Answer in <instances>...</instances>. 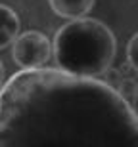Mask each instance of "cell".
Returning <instances> with one entry per match:
<instances>
[{
    "instance_id": "cell-4",
    "label": "cell",
    "mask_w": 138,
    "mask_h": 147,
    "mask_svg": "<svg viewBox=\"0 0 138 147\" xmlns=\"http://www.w3.org/2000/svg\"><path fill=\"white\" fill-rule=\"evenodd\" d=\"M54 13L65 19H79L86 17L94 8V0H48Z\"/></svg>"
},
{
    "instance_id": "cell-6",
    "label": "cell",
    "mask_w": 138,
    "mask_h": 147,
    "mask_svg": "<svg viewBox=\"0 0 138 147\" xmlns=\"http://www.w3.org/2000/svg\"><path fill=\"white\" fill-rule=\"evenodd\" d=\"M127 59L131 67L138 71V33H134L133 38L127 42Z\"/></svg>"
},
{
    "instance_id": "cell-7",
    "label": "cell",
    "mask_w": 138,
    "mask_h": 147,
    "mask_svg": "<svg viewBox=\"0 0 138 147\" xmlns=\"http://www.w3.org/2000/svg\"><path fill=\"white\" fill-rule=\"evenodd\" d=\"M133 111H134V117H136V122H138V90L134 94V101H133Z\"/></svg>"
},
{
    "instance_id": "cell-1",
    "label": "cell",
    "mask_w": 138,
    "mask_h": 147,
    "mask_svg": "<svg viewBox=\"0 0 138 147\" xmlns=\"http://www.w3.org/2000/svg\"><path fill=\"white\" fill-rule=\"evenodd\" d=\"M0 147H138V122L98 78L21 69L0 90Z\"/></svg>"
},
{
    "instance_id": "cell-8",
    "label": "cell",
    "mask_w": 138,
    "mask_h": 147,
    "mask_svg": "<svg viewBox=\"0 0 138 147\" xmlns=\"http://www.w3.org/2000/svg\"><path fill=\"white\" fill-rule=\"evenodd\" d=\"M2 80H4V65L0 61V86H2Z\"/></svg>"
},
{
    "instance_id": "cell-2",
    "label": "cell",
    "mask_w": 138,
    "mask_h": 147,
    "mask_svg": "<svg viewBox=\"0 0 138 147\" xmlns=\"http://www.w3.org/2000/svg\"><path fill=\"white\" fill-rule=\"evenodd\" d=\"M115 55V34L98 19H69L54 36V59L58 69L69 75L98 78L107 73Z\"/></svg>"
},
{
    "instance_id": "cell-3",
    "label": "cell",
    "mask_w": 138,
    "mask_h": 147,
    "mask_svg": "<svg viewBox=\"0 0 138 147\" xmlns=\"http://www.w3.org/2000/svg\"><path fill=\"white\" fill-rule=\"evenodd\" d=\"M12 55L21 69H39L50 59L52 44L46 34L39 31H27L14 40Z\"/></svg>"
},
{
    "instance_id": "cell-5",
    "label": "cell",
    "mask_w": 138,
    "mask_h": 147,
    "mask_svg": "<svg viewBox=\"0 0 138 147\" xmlns=\"http://www.w3.org/2000/svg\"><path fill=\"white\" fill-rule=\"evenodd\" d=\"M19 36V17L12 8L0 4V50L14 44Z\"/></svg>"
}]
</instances>
